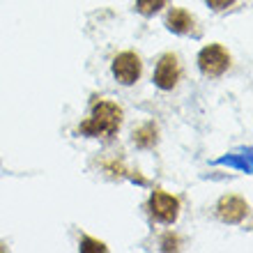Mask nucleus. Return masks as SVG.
Masks as SVG:
<instances>
[{"label": "nucleus", "mask_w": 253, "mask_h": 253, "mask_svg": "<svg viewBox=\"0 0 253 253\" xmlns=\"http://www.w3.org/2000/svg\"><path fill=\"white\" fill-rule=\"evenodd\" d=\"M219 166H228V168H235L240 173H251L253 170V154H251V147H237L233 152H228L226 157H219L216 159Z\"/></svg>", "instance_id": "obj_9"}, {"label": "nucleus", "mask_w": 253, "mask_h": 253, "mask_svg": "<svg viewBox=\"0 0 253 253\" xmlns=\"http://www.w3.org/2000/svg\"><path fill=\"white\" fill-rule=\"evenodd\" d=\"M180 244H182L180 235H175V233H166L161 237V251H177Z\"/></svg>", "instance_id": "obj_13"}, {"label": "nucleus", "mask_w": 253, "mask_h": 253, "mask_svg": "<svg viewBox=\"0 0 253 253\" xmlns=\"http://www.w3.org/2000/svg\"><path fill=\"white\" fill-rule=\"evenodd\" d=\"M207 7H212L214 12H223V9H228V7H233L237 0H205Z\"/></svg>", "instance_id": "obj_14"}, {"label": "nucleus", "mask_w": 253, "mask_h": 253, "mask_svg": "<svg viewBox=\"0 0 253 253\" xmlns=\"http://www.w3.org/2000/svg\"><path fill=\"white\" fill-rule=\"evenodd\" d=\"M249 214H251V205L242 196H237V193H226L216 203V216L223 223H233V226L235 223H242Z\"/></svg>", "instance_id": "obj_6"}, {"label": "nucleus", "mask_w": 253, "mask_h": 253, "mask_svg": "<svg viewBox=\"0 0 253 253\" xmlns=\"http://www.w3.org/2000/svg\"><path fill=\"white\" fill-rule=\"evenodd\" d=\"M99 166L106 170L111 177H125V180L138 184V187H150V180L140 170H133V168H126L122 159H115V157H106V159H99Z\"/></svg>", "instance_id": "obj_8"}, {"label": "nucleus", "mask_w": 253, "mask_h": 253, "mask_svg": "<svg viewBox=\"0 0 253 253\" xmlns=\"http://www.w3.org/2000/svg\"><path fill=\"white\" fill-rule=\"evenodd\" d=\"M131 140L138 150H152V147L159 143V126H157V122L147 120V122H143V125L133 126Z\"/></svg>", "instance_id": "obj_10"}, {"label": "nucleus", "mask_w": 253, "mask_h": 253, "mask_svg": "<svg viewBox=\"0 0 253 253\" xmlns=\"http://www.w3.org/2000/svg\"><path fill=\"white\" fill-rule=\"evenodd\" d=\"M168 0H136V12L140 14V16H145V19H150V16H154L157 12H161L164 7H166Z\"/></svg>", "instance_id": "obj_11"}, {"label": "nucleus", "mask_w": 253, "mask_h": 253, "mask_svg": "<svg viewBox=\"0 0 253 253\" xmlns=\"http://www.w3.org/2000/svg\"><path fill=\"white\" fill-rule=\"evenodd\" d=\"M122 108L111 99H97L92 104L90 118L76 126V133L85 138H113L122 126Z\"/></svg>", "instance_id": "obj_1"}, {"label": "nucleus", "mask_w": 253, "mask_h": 253, "mask_svg": "<svg viewBox=\"0 0 253 253\" xmlns=\"http://www.w3.org/2000/svg\"><path fill=\"white\" fill-rule=\"evenodd\" d=\"M147 210L154 221H159L164 226H173L180 216V198L173 193H166L164 189H154L147 200Z\"/></svg>", "instance_id": "obj_3"}, {"label": "nucleus", "mask_w": 253, "mask_h": 253, "mask_svg": "<svg viewBox=\"0 0 253 253\" xmlns=\"http://www.w3.org/2000/svg\"><path fill=\"white\" fill-rule=\"evenodd\" d=\"M182 76V65H180V58L175 53H164L154 67V85L164 90V92H170L175 85H177V81Z\"/></svg>", "instance_id": "obj_5"}, {"label": "nucleus", "mask_w": 253, "mask_h": 253, "mask_svg": "<svg viewBox=\"0 0 253 253\" xmlns=\"http://www.w3.org/2000/svg\"><path fill=\"white\" fill-rule=\"evenodd\" d=\"M0 251H5V244H2V242H0Z\"/></svg>", "instance_id": "obj_15"}, {"label": "nucleus", "mask_w": 253, "mask_h": 253, "mask_svg": "<svg viewBox=\"0 0 253 253\" xmlns=\"http://www.w3.org/2000/svg\"><path fill=\"white\" fill-rule=\"evenodd\" d=\"M79 251L81 253H104V251H108V247L101 240H94V237H90V235H81Z\"/></svg>", "instance_id": "obj_12"}, {"label": "nucleus", "mask_w": 253, "mask_h": 253, "mask_svg": "<svg viewBox=\"0 0 253 253\" xmlns=\"http://www.w3.org/2000/svg\"><path fill=\"white\" fill-rule=\"evenodd\" d=\"M233 65V55L228 53L223 44H207L200 48L198 53V69L207 79H219L230 69Z\"/></svg>", "instance_id": "obj_2"}, {"label": "nucleus", "mask_w": 253, "mask_h": 253, "mask_svg": "<svg viewBox=\"0 0 253 253\" xmlns=\"http://www.w3.org/2000/svg\"><path fill=\"white\" fill-rule=\"evenodd\" d=\"M166 28L175 35H193L198 37V30H196V16L191 12H187L184 7H170L166 14Z\"/></svg>", "instance_id": "obj_7"}, {"label": "nucleus", "mask_w": 253, "mask_h": 253, "mask_svg": "<svg viewBox=\"0 0 253 253\" xmlns=\"http://www.w3.org/2000/svg\"><path fill=\"white\" fill-rule=\"evenodd\" d=\"M111 69H113V76L120 85H133L140 79V74H143V60L133 51H122V53H118L113 58Z\"/></svg>", "instance_id": "obj_4"}]
</instances>
